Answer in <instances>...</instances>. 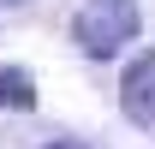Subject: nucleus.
<instances>
[{
  "label": "nucleus",
  "instance_id": "nucleus-1",
  "mask_svg": "<svg viewBox=\"0 0 155 149\" xmlns=\"http://www.w3.org/2000/svg\"><path fill=\"white\" fill-rule=\"evenodd\" d=\"M137 30H143L137 0H84L72 18V42L90 60H114L125 42H137Z\"/></svg>",
  "mask_w": 155,
  "mask_h": 149
},
{
  "label": "nucleus",
  "instance_id": "nucleus-2",
  "mask_svg": "<svg viewBox=\"0 0 155 149\" xmlns=\"http://www.w3.org/2000/svg\"><path fill=\"white\" fill-rule=\"evenodd\" d=\"M119 113L131 119V125L149 131L155 125V54H137L119 78Z\"/></svg>",
  "mask_w": 155,
  "mask_h": 149
},
{
  "label": "nucleus",
  "instance_id": "nucleus-3",
  "mask_svg": "<svg viewBox=\"0 0 155 149\" xmlns=\"http://www.w3.org/2000/svg\"><path fill=\"white\" fill-rule=\"evenodd\" d=\"M0 108H36V78L24 66H0Z\"/></svg>",
  "mask_w": 155,
  "mask_h": 149
},
{
  "label": "nucleus",
  "instance_id": "nucleus-4",
  "mask_svg": "<svg viewBox=\"0 0 155 149\" xmlns=\"http://www.w3.org/2000/svg\"><path fill=\"white\" fill-rule=\"evenodd\" d=\"M42 149H96V143H84V137H54V143H42Z\"/></svg>",
  "mask_w": 155,
  "mask_h": 149
},
{
  "label": "nucleus",
  "instance_id": "nucleus-5",
  "mask_svg": "<svg viewBox=\"0 0 155 149\" xmlns=\"http://www.w3.org/2000/svg\"><path fill=\"white\" fill-rule=\"evenodd\" d=\"M0 6H24V0H0Z\"/></svg>",
  "mask_w": 155,
  "mask_h": 149
}]
</instances>
